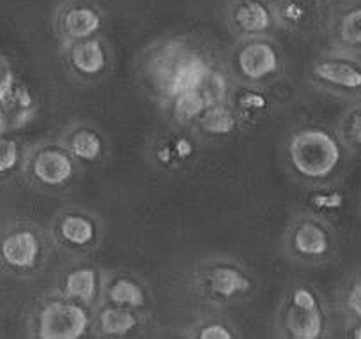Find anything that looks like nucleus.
<instances>
[{
    "instance_id": "f257e3e1",
    "label": "nucleus",
    "mask_w": 361,
    "mask_h": 339,
    "mask_svg": "<svg viewBox=\"0 0 361 339\" xmlns=\"http://www.w3.org/2000/svg\"><path fill=\"white\" fill-rule=\"evenodd\" d=\"M342 158L338 140L319 127L300 129L287 141L290 168L308 181H324L333 174Z\"/></svg>"
},
{
    "instance_id": "f03ea898",
    "label": "nucleus",
    "mask_w": 361,
    "mask_h": 339,
    "mask_svg": "<svg viewBox=\"0 0 361 339\" xmlns=\"http://www.w3.org/2000/svg\"><path fill=\"white\" fill-rule=\"evenodd\" d=\"M234 75L246 85H260L282 69V55L273 41L264 36L246 37L234 53Z\"/></svg>"
},
{
    "instance_id": "7ed1b4c3",
    "label": "nucleus",
    "mask_w": 361,
    "mask_h": 339,
    "mask_svg": "<svg viewBox=\"0 0 361 339\" xmlns=\"http://www.w3.org/2000/svg\"><path fill=\"white\" fill-rule=\"evenodd\" d=\"M90 318L85 307L71 299L54 300L39 313V338L78 339L89 328Z\"/></svg>"
},
{
    "instance_id": "20e7f679",
    "label": "nucleus",
    "mask_w": 361,
    "mask_h": 339,
    "mask_svg": "<svg viewBox=\"0 0 361 339\" xmlns=\"http://www.w3.org/2000/svg\"><path fill=\"white\" fill-rule=\"evenodd\" d=\"M286 327L296 339H315L322 334L324 318L317 299L308 288H296L286 314Z\"/></svg>"
},
{
    "instance_id": "39448f33",
    "label": "nucleus",
    "mask_w": 361,
    "mask_h": 339,
    "mask_svg": "<svg viewBox=\"0 0 361 339\" xmlns=\"http://www.w3.org/2000/svg\"><path fill=\"white\" fill-rule=\"evenodd\" d=\"M287 245H289L290 257L296 260H319L326 257L331 245L328 230L321 221L314 217H303L294 223V226L287 235Z\"/></svg>"
},
{
    "instance_id": "423d86ee",
    "label": "nucleus",
    "mask_w": 361,
    "mask_h": 339,
    "mask_svg": "<svg viewBox=\"0 0 361 339\" xmlns=\"http://www.w3.org/2000/svg\"><path fill=\"white\" fill-rule=\"evenodd\" d=\"M41 255V242L36 231L23 228L6 235L0 242V258L13 271H30Z\"/></svg>"
},
{
    "instance_id": "0eeeda50",
    "label": "nucleus",
    "mask_w": 361,
    "mask_h": 339,
    "mask_svg": "<svg viewBox=\"0 0 361 339\" xmlns=\"http://www.w3.org/2000/svg\"><path fill=\"white\" fill-rule=\"evenodd\" d=\"M75 165L68 148H44L32 159V175L36 181L50 188L66 186L73 177Z\"/></svg>"
},
{
    "instance_id": "6e6552de",
    "label": "nucleus",
    "mask_w": 361,
    "mask_h": 339,
    "mask_svg": "<svg viewBox=\"0 0 361 339\" xmlns=\"http://www.w3.org/2000/svg\"><path fill=\"white\" fill-rule=\"evenodd\" d=\"M232 29L246 37L264 36L275 23V13L262 0H239L231 11Z\"/></svg>"
},
{
    "instance_id": "1a4fd4ad",
    "label": "nucleus",
    "mask_w": 361,
    "mask_h": 339,
    "mask_svg": "<svg viewBox=\"0 0 361 339\" xmlns=\"http://www.w3.org/2000/svg\"><path fill=\"white\" fill-rule=\"evenodd\" d=\"M68 62L78 75L98 76L109 68V51L99 39L87 37L68 44Z\"/></svg>"
},
{
    "instance_id": "9d476101",
    "label": "nucleus",
    "mask_w": 361,
    "mask_h": 339,
    "mask_svg": "<svg viewBox=\"0 0 361 339\" xmlns=\"http://www.w3.org/2000/svg\"><path fill=\"white\" fill-rule=\"evenodd\" d=\"M312 76L326 87L360 91L361 89V65L347 58H322L312 69Z\"/></svg>"
},
{
    "instance_id": "9b49d317",
    "label": "nucleus",
    "mask_w": 361,
    "mask_h": 339,
    "mask_svg": "<svg viewBox=\"0 0 361 339\" xmlns=\"http://www.w3.org/2000/svg\"><path fill=\"white\" fill-rule=\"evenodd\" d=\"M99 29H102V16L92 6H69L61 16V32L68 44L92 37Z\"/></svg>"
},
{
    "instance_id": "f8f14e48",
    "label": "nucleus",
    "mask_w": 361,
    "mask_h": 339,
    "mask_svg": "<svg viewBox=\"0 0 361 339\" xmlns=\"http://www.w3.org/2000/svg\"><path fill=\"white\" fill-rule=\"evenodd\" d=\"M206 285L211 295L225 300L245 295L252 290V281L248 276L231 265H218L211 269L206 276Z\"/></svg>"
},
{
    "instance_id": "ddd939ff",
    "label": "nucleus",
    "mask_w": 361,
    "mask_h": 339,
    "mask_svg": "<svg viewBox=\"0 0 361 339\" xmlns=\"http://www.w3.org/2000/svg\"><path fill=\"white\" fill-rule=\"evenodd\" d=\"M66 299H71L80 304L94 302L98 295V274L94 269H78L66 276L64 290H62Z\"/></svg>"
},
{
    "instance_id": "4468645a",
    "label": "nucleus",
    "mask_w": 361,
    "mask_h": 339,
    "mask_svg": "<svg viewBox=\"0 0 361 339\" xmlns=\"http://www.w3.org/2000/svg\"><path fill=\"white\" fill-rule=\"evenodd\" d=\"M98 327L106 335H124L138 327V316L131 307L114 304L99 311Z\"/></svg>"
},
{
    "instance_id": "2eb2a0df",
    "label": "nucleus",
    "mask_w": 361,
    "mask_h": 339,
    "mask_svg": "<svg viewBox=\"0 0 361 339\" xmlns=\"http://www.w3.org/2000/svg\"><path fill=\"white\" fill-rule=\"evenodd\" d=\"M207 108H209V101L200 89H190V91L180 92L172 98L173 117L180 124H188L192 120L200 119Z\"/></svg>"
},
{
    "instance_id": "dca6fc26",
    "label": "nucleus",
    "mask_w": 361,
    "mask_h": 339,
    "mask_svg": "<svg viewBox=\"0 0 361 339\" xmlns=\"http://www.w3.org/2000/svg\"><path fill=\"white\" fill-rule=\"evenodd\" d=\"M59 231L71 245H89L96 237L94 223L83 214H66L59 224Z\"/></svg>"
},
{
    "instance_id": "f3484780",
    "label": "nucleus",
    "mask_w": 361,
    "mask_h": 339,
    "mask_svg": "<svg viewBox=\"0 0 361 339\" xmlns=\"http://www.w3.org/2000/svg\"><path fill=\"white\" fill-rule=\"evenodd\" d=\"M200 127L209 134H228L238 127V119H235L234 112L228 108L225 103H218V105H211L202 117L199 119Z\"/></svg>"
},
{
    "instance_id": "a211bd4d",
    "label": "nucleus",
    "mask_w": 361,
    "mask_h": 339,
    "mask_svg": "<svg viewBox=\"0 0 361 339\" xmlns=\"http://www.w3.org/2000/svg\"><path fill=\"white\" fill-rule=\"evenodd\" d=\"M66 148L73 158L82 159V161H96L102 155L103 143L96 131L80 129L69 138Z\"/></svg>"
},
{
    "instance_id": "6ab92c4d",
    "label": "nucleus",
    "mask_w": 361,
    "mask_h": 339,
    "mask_svg": "<svg viewBox=\"0 0 361 339\" xmlns=\"http://www.w3.org/2000/svg\"><path fill=\"white\" fill-rule=\"evenodd\" d=\"M109 300L117 306L140 307L144 306L145 295L142 286L137 285L133 279L121 278L109 286Z\"/></svg>"
},
{
    "instance_id": "aec40b11",
    "label": "nucleus",
    "mask_w": 361,
    "mask_h": 339,
    "mask_svg": "<svg viewBox=\"0 0 361 339\" xmlns=\"http://www.w3.org/2000/svg\"><path fill=\"white\" fill-rule=\"evenodd\" d=\"M340 39L349 46H361V8L350 9L342 16L338 25Z\"/></svg>"
},
{
    "instance_id": "412c9836",
    "label": "nucleus",
    "mask_w": 361,
    "mask_h": 339,
    "mask_svg": "<svg viewBox=\"0 0 361 339\" xmlns=\"http://www.w3.org/2000/svg\"><path fill=\"white\" fill-rule=\"evenodd\" d=\"M20 158L18 145L9 138L0 136V174L11 172Z\"/></svg>"
},
{
    "instance_id": "4be33fe9",
    "label": "nucleus",
    "mask_w": 361,
    "mask_h": 339,
    "mask_svg": "<svg viewBox=\"0 0 361 339\" xmlns=\"http://www.w3.org/2000/svg\"><path fill=\"white\" fill-rule=\"evenodd\" d=\"M197 335H199L200 339H231V338H234V334H232L231 331H227V327H225L224 324L206 325V327H204Z\"/></svg>"
},
{
    "instance_id": "5701e85b",
    "label": "nucleus",
    "mask_w": 361,
    "mask_h": 339,
    "mask_svg": "<svg viewBox=\"0 0 361 339\" xmlns=\"http://www.w3.org/2000/svg\"><path fill=\"white\" fill-rule=\"evenodd\" d=\"M345 131H347V138H349L350 143L361 147V112L353 113V115L349 117Z\"/></svg>"
},
{
    "instance_id": "b1692460",
    "label": "nucleus",
    "mask_w": 361,
    "mask_h": 339,
    "mask_svg": "<svg viewBox=\"0 0 361 339\" xmlns=\"http://www.w3.org/2000/svg\"><path fill=\"white\" fill-rule=\"evenodd\" d=\"M239 105L246 110H262L266 108V98L260 96L259 92L248 91L241 99H239Z\"/></svg>"
},
{
    "instance_id": "393cba45",
    "label": "nucleus",
    "mask_w": 361,
    "mask_h": 339,
    "mask_svg": "<svg viewBox=\"0 0 361 339\" xmlns=\"http://www.w3.org/2000/svg\"><path fill=\"white\" fill-rule=\"evenodd\" d=\"M347 306L356 316H361V281L354 283L347 295Z\"/></svg>"
},
{
    "instance_id": "a878e982",
    "label": "nucleus",
    "mask_w": 361,
    "mask_h": 339,
    "mask_svg": "<svg viewBox=\"0 0 361 339\" xmlns=\"http://www.w3.org/2000/svg\"><path fill=\"white\" fill-rule=\"evenodd\" d=\"M312 202L317 207H329V209H335V207H338L340 203H342V196L336 195V193H333V195H317L312 198Z\"/></svg>"
},
{
    "instance_id": "bb28decb",
    "label": "nucleus",
    "mask_w": 361,
    "mask_h": 339,
    "mask_svg": "<svg viewBox=\"0 0 361 339\" xmlns=\"http://www.w3.org/2000/svg\"><path fill=\"white\" fill-rule=\"evenodd\" d=\"M193 152V145L188 140H179L176 143V158H190Z\"/></svg>"
},
{
    "instance_id": "cd10ccee",
    "label": "nucleus",
    "mask_w": 361,
    "mask_h": 339,
    "mask_svg": "<svg viewBox=\"0 0 361 339\" xmlns=\"http://www.w3.org/2000/svg\"><path fill=\"white\" fill-rule=\"evenodd\" d=\"M158 158L161 162H170L172 161V151L169 147H163L161 151L158 152Z\"/></svg>"
},
{
    "instance_id": "c85d7f7f",
    "label": "nucleus",
    "mask_w": 361,
    "mask_h": 339,
    "mask_svg": "<svg viewBox=\"0 0 361 339\" xmlns=\"http://www.w3.org/2000/svg\"><path fill=\"white\" fill-rule=\"evenodd\" d=\"M354 338L361 339V325H360V327H357V331H356V332H354Z\"/></svg>"
}]
</instances>
